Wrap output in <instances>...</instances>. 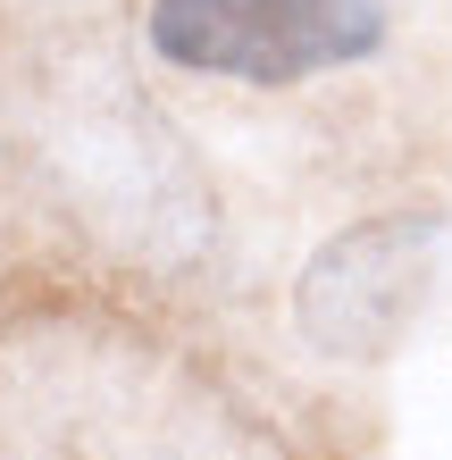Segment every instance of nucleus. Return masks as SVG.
I'll use <instances>...</instances> for the list:
<instances>
[{"label":"nucleus","instance_id":"obj_1","mask_svg":"<svg viewBox=\"0 0 452 460\" xmlns=\"http://www.w3.org/2000/svg\"><path fill=\"white\" fill-rule=\"evenodd\" d=\"M0 460H285V444L159 335L42 310L0 335Z\"/></svg>","mask_w":452,"mask_h":460},{"label":"nucleus","instance_id":"obj_2","mask_svg":"<svg viewBox=\"0 0 452 460\" xmlns=\"http://www.w3.org/2000/svg\"><path fill=\"white\" fill-rule=\"evenodd\" d=\"M25 143H34L50 193L143 268H193L218 243V201L193 168L184 134L126 84L118 50L93 34H50L25 50Z\"/></svg>","mask_w":452,"mask_h":460},{"label":"nucleus","instance_id":"obj_3","mask_svg":"<svg viewBox=\"0 0 452 460\" xmlns=\"http://www.w3.org/2000/svg\"><path fill=\"white\" fill-rule=\"evenodd\" d=\"M444 277V218L428 209H386L327 234L294 277V327L318 360L377 368L411 343Z\"/></svg>","mask_w":452,"mask_h":460},{"label":"nucleus","instance_id":"obj_4","mask_svg":"<svg viewBox=\"0 0 452 460\" xmlns=\"http://www.w3.org/2000/svg\"><path fill=\"white\" fill-rule=\"evenodd\" d=\"M143 42L193 75L302 84L386 42V0H151Z\"/></svg>","mask_w":452,"mask_h":460}]
</instances>
